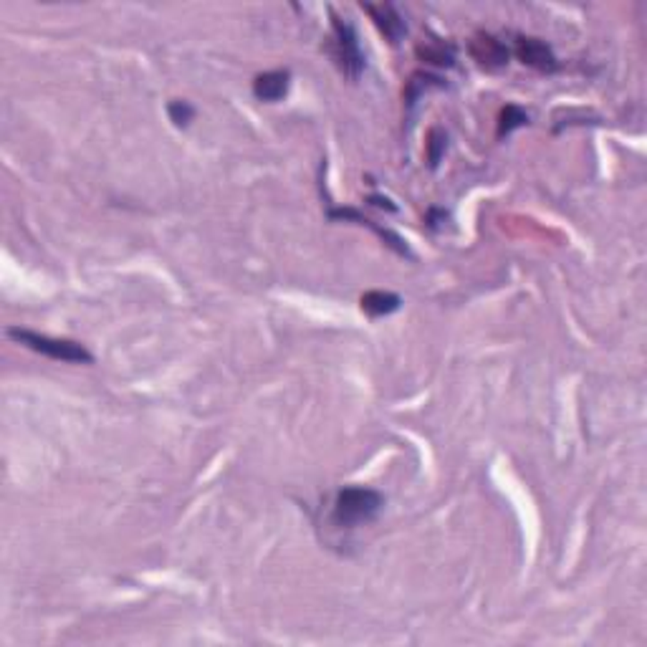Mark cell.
<instances>
[{"mask_svg": "<svg viewBox=\"0 0 647 647\" xmlns=\"http://www.w3.org/2000/svg\"><path fill=\"white\" fill-rule=\"evenodd\" d=\"M167 117L175 127H188L192 119H195V106L185 99H172L167 104Z\"/></svg>", "mask_w": 647, "mask_h": 647, "instance_id": "obj_14", "label": "cell"}, {"mask_svg": "<svg viewBox=\"0 0 647 647\" xmlns=\"http://www.w3.org/2000/svg\"><path fill=\"white\" fill-rule=\"evenodd\" d=\"M516 59L521 61L524 66H531L542 74H554L559 69V61L554 56L551 46L542 41V38H534V36H518L516 38Z\"/></svg>", "mask_w": 647, "mask_h": 647, "instance_id": "obj_4", "label": "cell"}, {"mask_svg": "<svg viewBox=\"0 0 647 647\" xmlns=\"http://www.w3.org/2000/svg\"><path fill=\"white\" fill-rule=\"evenodd\" d=\"M289 87H291V74L286 69L265 71V74H258L253 79V97L258 102L276 104L289 94Z\"/></svg>", "mask_w": 647, "mask_h": 647, "instance_id": "obj_7", "label": "cell"}, {"mask_svg": "<svg viewBox=\"0 0 647 647\" xmlns=\"http://www.w3.org/2000/svg\"><path fill=\"white\" fill-rule=\"evenodd\" d=\"M526 124H529V112L521 109L518 104H506V106L500 109V117H499V139L508 137L514 130L526 127Z\"/></svg>", "mask_w": 647, "mask_h": 647, "instance_id": "obj_10", "label": "cell"}, {"mask_svg": "<svg viewBox=\"0 0 647 647\" xmlns=\"http://www.w3.org/2000/svg\"><path fill=\"white\" fill-rule=\"evenodd\" d=\"M445 84H442V79L441 76H433V74H423V71H417V74H412L410 76V81H408V91H405V99H408V104H415L423 94H425L427 88H442Z\"/></svg>", "mask_w": 647, "mask_h": 647, "instance_id": "obj_11", "label": "cell"}, {"mask_svg": "<svg viewBox=\"0 0 647 647\" xmlns=\"http://www.w3.org/2000/svg\"><path fill=\"white\" fill-rule=\"evenodd\" d=\"M329 56L334 59L337 69L349 79H359V74L365 71V54L359 48V38H357V30L349 21L339 18L337 13H332V38H329Z\"/></svg>", "mask_w": 647, "mask_h": 647, "instance_id": "obj_3", "label": "cell"}, {"mask_svg": "<svg viewBox=\"0 0 647 647\" xmlns=\"http://www.w3.org/2000/svg\"><path fill=\"white\" fill-rule=\"evenodd\" d=\"M417 56L425 63H435V66H453L456 63V48L445 44L435 46H417Z\"/></svg>", "mask_w": 647, "mask_h": 647, "instance_id": "obj_12", "label": "cell"}, {"mask_svg": "<svg viewBox=\"0 0 647 647\" xmlns=\"http://www.w3.org/2000/svg\"><path fill=\"white\" fill-rule=\"evenodd\" d=\"M471 56L488 71L503 69L508 63V48L491 33H475L471 41Z\"/></svg>", "mask_w": 647, "mask_h": 647, "instance_id": "obj_6", "label": "cell"}, {"mask_svg": "<svg viewBox=\"0 0 647 647\" xmlns=\"http://www.w3.org/2000/svg\"><path fill=\"white\" fill-rule=\"evenodd\" d=\"M362 8L372 15L374 26L380 29L384 38L392 46H398L405 36H408V23L405 18L398 13V8L392 3H380V5H372V3H362Z\"/></svg>", "mask_w": 647, "mask_h": 647, "instance_id": "obj_5", "label": "cell"}, {"mask_svg": "<svg viewBox=\"0 0 647 647\" xmlns=\"http://www.w3.org/2000/svg\"><path fill=\"white\" fill-rule=\"evenodd\" d=\"M384 508V496L369 485H347L341 488L332 506V521L339 529H354L372 524Z\"/></svg>", "mask_w": 647, "mask_h": 647, "instance_id": "obj_1", "label": "cell"}, {"mask_svg": "<svg viewBox=\"0 0 647 647\" xmlns=\"http://www.w3.org/2000/svg\"><path fill=\"white\" fill-rule=\"evenodd\" d=\"M329 218H332V221H357L359 225H367V228H372V231L382 238L384 243L395 250V253H399V256H408V258H410V248L405 246V240H402L398 233H392V231H387V228L374 225V221L365 218V215H362V213H357L354 207H332V210H329Z\"/></svg>", "mask_w": 647, "mask_h": 647, "instance_id": "obj_8", "label": "cell"}, {"mask_svg": "<svg viewBox=\"0 0 647 647\" xmlns=\"http://www.w3.org/2000/svg\"><path fill=\"white\" fill-rule=\"evenodd\" d=\"M399 304H402V298L398 294H392V291H367V294L362 296V301H359L362 311L367 316H372V319L395 314L399 309Z\"/></svg>", "mask_w": 647, "mask_h": 647, "instance_id": "obj_9", "label": "cell"}, {"mask_svg": "<svg viewBox=\"0 0 647 647\" xmlns=\"http://www.w3.org/2000/svg\"><path fill=\"white\" fill-rule=\"evenodd\" d=\"M8 337L18 344H23L30 352L44 354L48 359H59V362H69V365H91L94 362V354L74 339L48 337V334H38V332H30V329H21V326H11Z\"/></svg>", "mask_w": 647, "mask_h": 647, "instance_id": "obj_2", "label": "cell"}, {"mask_svg": "<svg viewBox=\"0 0 647 647\" xmlns=\"http://www.w3.org/2000/svg\"><path fill=\"white\" fill-rule=\"evenodd\" d=\"M445 147H448V134L442 132L441 127H433L427 134V162H430V167H438V162L445 155Z\"/></svg>", "mask_w": 647, "mask_h": 647, "instance_id": "obj_13", "label": "cell"}, {"mask_svg": "<svg viewBox=\"0 0 647 647\" xmlns=\"http://www.w3.org/2000/svg\"><path fill=\"white\" fill-rule=\"evenodd\" d=\"M369 203H372L374 207H384V210H392V213L398 210V207L392 206V203H390L387 197H382V195H372V197H369Z\"/></svg>", "mask_w": 647, "mask_h": 647, "instance_id": "obj_15", "label": "cell"}]
</instances>
